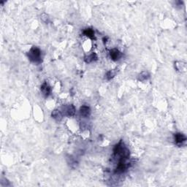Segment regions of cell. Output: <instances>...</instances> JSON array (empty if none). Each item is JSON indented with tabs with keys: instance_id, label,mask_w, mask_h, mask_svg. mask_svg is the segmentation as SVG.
Returning <instances> with one entry per match:
<instances>
[{
	"instance_id": "6da1fadb",
	"label": "cell",
	"mask_w": 187,
	"mask_h": 187,
	"mask_svg": "<svg viewBox=\"0 0 187 187\" xmlns=\"http://www.w3.org/2000/svg\"><path fill=\"white\" fill-rule=\"evenodd\" d=\"M114 154L115 157H119V161L127 160L129 159V155H130L129 148L123 141H120L119 143L115 145L114 148Z\"/></svg>"
},
{
	"instance_id": "7a4b0ae2",
	"label": "cell",
	"mask_w": 187,
	"mask_h": 187,
	"mask_svg": "<svg viewBox=\"0 0 187 187\" xmlns=\"http://www.w3.org/2000/svg\"><path fill=\"white\" fill-rule=\"evenodd\" d=\"M42 51L40 49L37 47H32L28 52V57L31 62H34L35 64H40L42 62Z\"/></svg>"
},
{
	"instance_id": "3957f363",
	"label": "cell",
	"mask_w": 187,
	"mask_h": 187,
	"mask_svg": "<svg viewBox=\"0 0 187 187\" xmlns=\"http://www.w3.org/2000/svg\"><path fill=\"white\" fill-rule=\"evenodd\" d=\"M62 112L63 115L71 117L75 114V108L73 105H67L63 106L62 108Z\"/></svg>"
},
{
	"instance_id": "277c9868",
	"label": "cell",
	"mask_w": 187,
	"mask_h": 187,
	"mask_svg": "<svg viewBox=\"0 0 187 187\" xmlns=\"http://www.w3.org/2000/svg\"><path fill=\"white\" fill-rule=\"evenodd\" d=\"M127 167L128 165H127V163H126V160L119 161V163H118L116 168L115 169L114 173L115 174H119V175H120V174L124 173V172L127 170Z\"/></svg>"
},
{
	"instance_id": "5b68a950",
	"label": "cell",
	"mask_w": 187,
	"mask_h": 187,
	"mask_svg": "<svg viewBox=\"0 0 187 187\" xmlns=\"http://www.w3.org/2000/svg\"><path fill=\"white\" fill-rule=\"evenodd\" d=\"M174 140H175V142L176 143V145H181L186 142V137L183 133L178 132V133L174 134Z\"/></svg>"
},
{
	"instance_id": "8992f818",
	"label": "cell",
	"mask_w": 187,
	"mask_h": 187,
	"mask_svg": "<svg viewBox=\"0 0 187 187\" xmlns=\"http://www.w3.org/2000/svg\"><path fill=\"white\" fill-rule=\"evenodd\" d=\"M40 90L41 92L42 93V94L45 96V97H47V96L50 95V92H51V88L49 86L48 83L47 82H44L42 84V86L40 87Z\"/></svg>"
},
{
	"instance_id": "52a82bcc",
	"label": "cell",
	"mask_w": 187,
	"mask_h": 187,
	"mask_svg": "<svg viewBox=\"0 0 187 187\" xmlns=\"http://www.w3.org/2000/svg\"><path fill=\"white\" fill-rule=\"evenodd\" d=\"M110 56L113 61H118L121 57V53L118 49L114 48L110 51Z\"/></svg>"
},
{
	"instance_id": "ba28073f",
	"label": "cell",
	"mask_w": 187,
	"mask_h": 187,
	"mask_svg": "<svg viewBox=\"0 0 187 187\" xmlns=\"http://www.w3.org/2000/svg\"><path fill=\"white\" fill-rule=\"evenodd\" d=\"M80 116L84 118L89 117V116L91 115V109L88 106L83 105L80 108Z\"/></svg>"
},
{
	"instance_id": "9c48e42d",
	"label": "cell",
	"mask_w": 187,
	"mask_h": 187,
	"mask_svg": "<svg viewBox=\"0 0 187 187\" xmlns=\"http://www.w3.org/2000/svg\"><path fill=\"white\" fill-rule=\"evenodd\" d=\"M63 114H62V112L61 111H59V110L58 109H56L54 110V111L52 112L51 114V116L53 119H55L56 121H60L62 119V118H63Z\"/></svg>"
},
{
	"instance_id": "30bf717a",
	"label": "cell",
	"mask_w": 187,
	"mask_h": 187,
	"mask_svg": "<svg viewBox=\"0 0 187 187\" xmlns=\"http://www.w3.org/2000/svg\"><path fill=\"white\" fill-rule=\"evenodd\" d=\"M97 59H98L97 55H96V53H91L90 55H88L84 57V61L86 63H91V62H95V61L97 60Z\"/></svg>"
},
{
	"instance_id": "8fae6325",
	"label": "cell",
	"mask_w": 187,
	"mask_h": 187,
	"mask_svg": "<svg viewBox=\"0 0 187 187\" xmlns=\"http://www.w3.org/2000/svg\"><path fill=\"white\" fill-rule=\"evenodd\" d=\"M83 33L85 36L88 37V38H90V39L94 38V31L92 29L88 28V29H84V30H83Z\"/></svg>"
},
{
	"instance_id": "7c38bea8",
	"label": "cell",
	"mask_w": 187,
	"mask_h": 187,
	"mask_svg": "<svg viewBox=\"0 0 187 187\" xmlns=\"http://www.w3.org/2000/svg\"><path fill=\"white\" fill-rule=\"evenodd\" d=\"M149 78H150L149 73L147 71H143L140 74H139L138 77H137V79H138V80H140V81H145V80L148 79Z\"/></svg>"
},
{
	"instance_id": "4fadbf2b",
	"label": "cell",
	"mask_w": 187,
	"mask_h": 187,
	"mask_svg": "<svg viewBox=\"0 0 187 187\" xmlns=\"http://www.w3.org/2000/svg\"><path fill=\"white\" fill-rule=\"evenodd\" d=\"M175 67L178 71H183L186 68V64L181 62H176L175 63Z\"/></svg>"
},
{
	"instance_id": "5bb4252c",
	"label": "cell",
	"mask_w": 187,
	"mask_h": 187,
	"mask_svg": "<svg viewBox=\"0 0 187 187\" xmlns=\"http://www.w3.org/2000/svg\"><path fill=\"white\" fill-rule=\"evenodd\" d=\"M41 19H42V21H44L45 24H48V23L50 22V18H49L48 15L45 13L42 14V16H41Z\"/></svg>"
},
{
	"instance_id": "9a60e30c",
	"label": "cell",
	"mask_w": 187,
	"mask_h": 187,
	"mask_svg": "<svg viewBox=\"0 0 187 187\" xmlns=\"http://www.w3.org/2000/svg\"><path fill=\"white\" fill-rule=\"evenodd\" d=\"M115 75H116V73H115L113 70H110V71H108L107 74H106V78H107L108 80H111L112 78H114Z\"/></svg>"
}]
</instances>
